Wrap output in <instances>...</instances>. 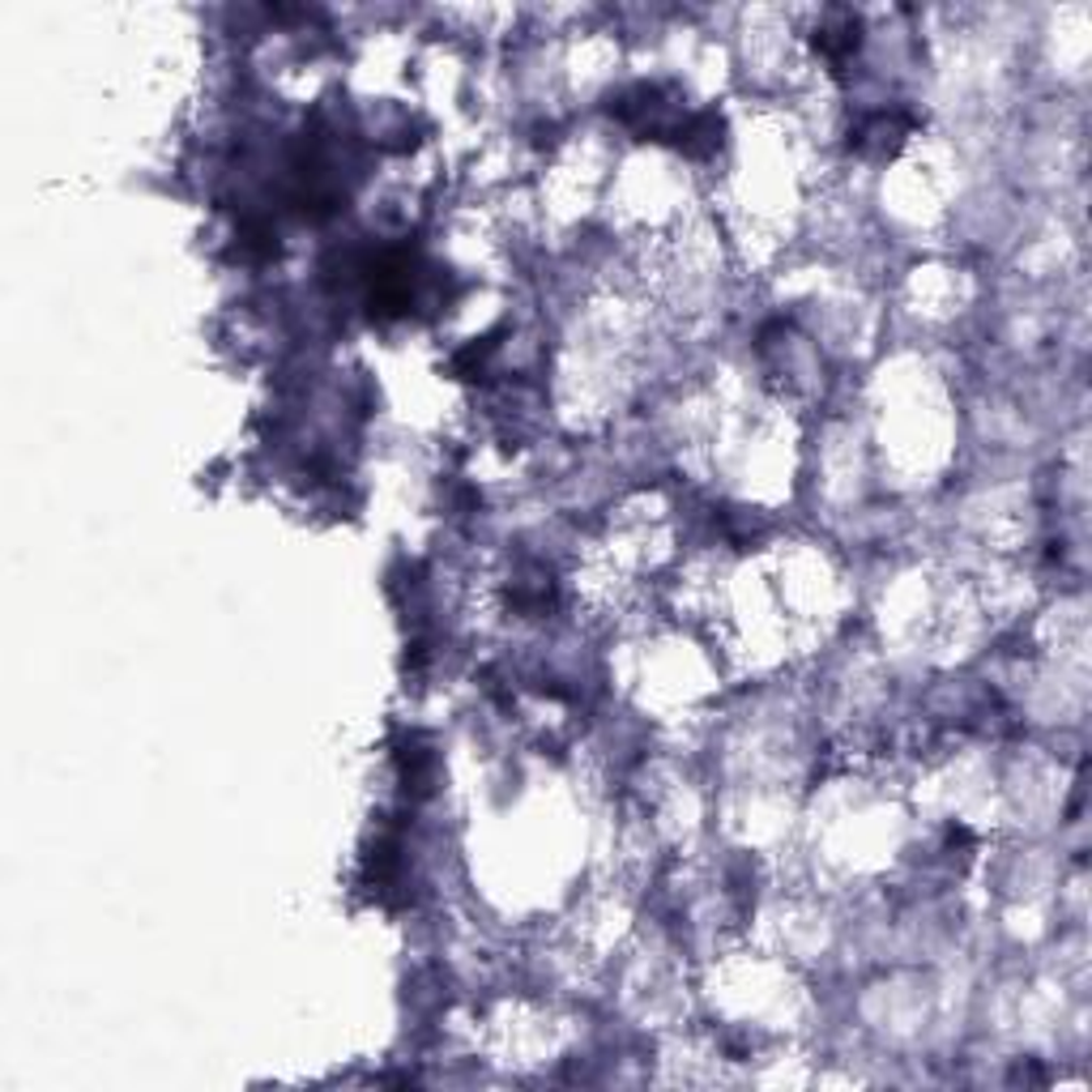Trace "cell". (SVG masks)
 <instances>
[{
  "label": "cell",
  "mask_w": 1092,
  "mask_h": 1092,
  "mask_svg": "<svg viewBox=\"0 0 1092 1092\" xmlns=\"http://www.w3.org/2000/svg\"><path fill=\"white\" fill-rule=\"evenodd\" d=\"M815 44L828 60H845L858 48V17H841V26H823Z\"/></svg>",
  "instance_id": "cell-1"
}]
</instances>
